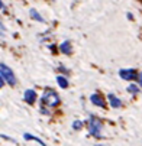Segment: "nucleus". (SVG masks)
I'll list each match as a JSON object with an SVG mask.
<instances>
[{"mask_svg":"<svg viewBox=\"0 0 142 146\" xmlns=\"http://www.w3.org/2000/svg\"><path fill=\"white\" fill-rule=\"evenodd\" d=\"M107 101H109V104H110V107H113V109H120L122 107V101H120V98L119 97H116L115 94H107Z\"/></svg>","mask_w":142,"mask_h":146,"instance_id":"7","label":"nucleus"},{"mask_svg":"<svg viewBox=\"0 0 142 146\" xmlns=\"http://www.w3.org/2000/svg\"><path fill=\"white\" fill-rule=\"evenodd\" d=\"M59 70L63 71L64 74H68V70H65V68H64V65H59Z\"/></svg>","mask_w":142,"mask_h":146,"instance_id":"18","label":"nucleus"},{"mask_svg":"<svg viewBox=\"0 0 142 146\" xmlns=\"http://www.w3.org/2000/svg\"><path fill=\"white\" fill-rule=\"evenodd\" d=\"M126 90H128V93H131V94H138V93H139V87H138L136 84H129Z\"/></svg>","mask_w":142,"mask_h":146,"instance_id":"13","label":"nucleus"},{"mask_svg":"<svg viewBox=\"0 0 142 146\" xmlns=\"http://www.w3.org/2000/svg\"><path fill=\"white\" fill-rule=\"evenodd\" d=\"M87 129H89L90 136H93V137H96V139L105 137V136H103V121H101L99 117H96V116H90V117H89Z\"/></svg>","mask_w":142,"mask_h":146,"instance_id":"1","label":"nucleus"},{"mask_svg":"<svg viewBox=\"0 0 142 146\" xmlns=\"http://www.w3.org/2000/svg\"><path fill=\"white\" fill-rule=\"evenodd\" d=\"M5 84H6V82H5V80H3L2 77H0V90L3 88V86H5Z\"/></svg>","mask_w":142,"mask_h":146,"instance_id":"17","label":"nucleus"},{"mask_svg":"<svg viewBox=\"0 0 142 146\" xmlns=\"http://www.w3.org/2000/svg\"><path fill=\"white\" fill-rule=\"evenodd\" d=\"M119 77L125 81H133L138 78V72L133 68H122L119 70Z\"/></svg>","mask_w":142,"mask_h":146,"instance_id":"4","label":"nucleus"},{"mask_svg":"<svg viewBox=\"0 0 142 146\" xmlns=\"http://www.w3.org/2000/svg\"><path fill=\"white\" fill-rule=\"evenodd\" d=\"M71 51H73V48H71V44L68 42V40H65V42H63L59 45V52H63L65 55H70Z\"/></svg>","mask_w":142,"mask_h":146,"instance_id":"9","label":"nucleus"},{"mask_svg":"<svg viewBox=\"0 0 142 146\" xmlns=\"http://www.w3.org/2000/svg\"><path fill=\"white\" fill-rule=\"evenodd\" d=\"M57 84H58V87H59V88L65 90V88H68L70 82H68V80H67V77H65V75H58V77H57Z\"/></svg>","mask_w":142,"mask_h":146,"instance_id":"8","label":"nucleus"},{"mask_svg":"<svg viewBox=\"0 0 142 146\" xmlns=\"http://www.w3.org/2000/svg\"><path fill=\"white\" fill-rule=\"evenodd\" d=\"M23 139H25V140H32V142H36V143H39L41 146H47V145H45V142H42L39 137H36V136H33V135H31V133H23Z\"/></svg>","mask_w":142,"mask_h":146,"instance_id":"11","label":"nucleus"},{"mask_svg":"<svg viewBox=\"0 0 142 146\" xmlns=\"http://www.w3.org/2000/svg\"><path fill=\"white\" fill-rule=\"evenodd\" d=\"M39 110H41V113L45 114V116L51 113V111H49V109H48V107H45V106H41V109H39Z\"/></svg>","mask_w":142,"mask_h":146,"instance_id":"15","label":"nucleus"},{"mask_svg":"<svg viewBox=\"0 0 142 146\" xmlns=\"http://www.w3.org/2000/svg\"><path fill=\"white\" fill-rule=\"evenodd\" d=\"M94 146H105V145H94Z\"/></svg>","mask_w":142,"mask_h":146,"instance_id":"20","label":"nucleus"},{"mask_svg":"<svg viewBox=\"0 0 142 146\" xmlns=\"http://www.w3.org/2000/svg\"><path fill=\"white\" fill-rule=\"evenodd\" d=\"M5 35H6V29H5L3 23L0 22V38H5Z\"/></svg>","mask_w":142,"mask_h":146,"instance_id":"14","label":"nucleus"},{"mask_svg":"<svg viewBox=\"0 0 142 146\" xmlns=\"http://www.w3.org/2000/svg\"><path fill=\"white\" fill-rule=\"evenodd\" d=\"M6 9V6H5V3L2 2V0H0V10H5Z\"/></svg>","mask_w":142,"mask_h":146,"instance_id":"19","label":"nucleus"},{"mask_svg":"<svg viewBox=\"0 0 142 146\" xmlns=\"http://www.w3.org/2000/svg\"><path fill=\"white\" fill-rule=\"evenodd\" d=\"M83 126H84V123L81 121V120H74V121H73V124H71L73 130H75V132L81 130V129H83Z\"/></svg>","mask_w":142,"mask_h":146,"instance_id":"12","label":"nucleus"},{"mask_svg":"<svg viewBox=\"0 0 142 146\" xmlns=\"http://www.w3.org/2000/svg\"><path fill=\"white\" fill-rule=\"evenodd\" d=\"M0 77H2L5 80V82H7L10 87L16 86V77H15L13 71L6 64H2V62H0Z\"/></svg>","mask_w":142,"mask_h":146,"instance_id":"3","label":"nucleus"},{"mask_svg":"<svg viewBox=\"0 0 142 146\" xmlns=\"http://www.w3.org/2000/svg\"><path fill=\"white\" fill-rule=\"evenodd\" d=\"M29 15H31V17L33 19V20H36V22H41V23H45V19L41 16V13L39 12H36L35 9H31L29 10Z\"/></svg>","mask_w":142,"mask_h":146,"instance_id":"10","label":"nucleus"},{"mask_svg":"<svg viewBox=\"0 0 142 146\" xmlns=\"http://www.w3.org/2000/svg\"><path fill=\"white\" fill-rule=\"evenodd\" d=\"M36 98H38V96H36V91H35V90H32V88L25 90V93H23V101H25L26 104H29V106H33V104L36 103Z\"/></svg>","mask_w":142,"mask_h":146,"instance_id":"5","label":"nucleus"},{"mask_svg":"<svg viewBox=\"0 0 142 146\" xmlns=\"http://www.w3.org/2000/svg\"><path fill=\"white\" fill-rule=\"evenodd\" d=\"M136 80H138V82H139V86L142 87V72L138 74V78H136Z\"/></svg>","mask_w":142,"mask_h":146,"instance_id":"16","label":"nucleus"},{"mask_svg":"<svg viewBox=\"0 0 142 146\" xmlns=\"http://www.w3.org/2000/svg\"><path fill=\"white\" fill-rule=\"evenodd\" d=\"M90 101H91V104H94V106H97L100 109H106V100L100 94H97V93L90 96Z\"/></svg>","mask_w":142,"mask_h":146,"instance_id":"6","label":"nucleus"},{"mask_svg":"<svg viewBox=\"0 0 142 146\" xmlns=\"http://www.w3.org/2000/svg\"><path fill=\"white\" fill-rule=\"evenodd\" d=\"M41 101H42V106H45L48 109H54V107H57L58 104H59L61 98H59V96H58V93L55 90L47 88L44 91L42 97H41Z\"/></svg>","mask_w":142,"mask_h":146,"instance_id":"2","label":"nucleus"}]
</instances>
